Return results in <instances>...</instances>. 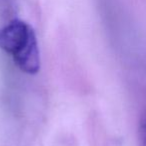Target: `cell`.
I'll return each instance as SVG.
<instances>
[{
	"mask_svg": "<svg viewBox=\"0 0 146 146\" xmlns=\"http://www.w3.org/2000/svg\"><path fill=\"white\" fill-rule=\"evenodd\" d=\"M0 49L13 56L16 65L28 74L40 69V53L32 27L19 19L0 28Z\"/></svg>",
	"mask_w": 146,
	"mask_h": 146,
	"instance_id": "cell-1",
	"label": "cell"
},
{
	"mask_svg": "<svg viewBox=\"0 0 146 146\" xmlns=\"http://www.w3.org/2000/svg\"><path fill=\"white\" fill-rule=\"evenodd\" d=\"M138 135H139L140 146H146V115L142 116L140 119Z\"/></svg>",
	"mask_w": 146,
	"mask_h": 146,
	"instance_id": "cell-2",
	"label": "cell"
}]
</instances>
